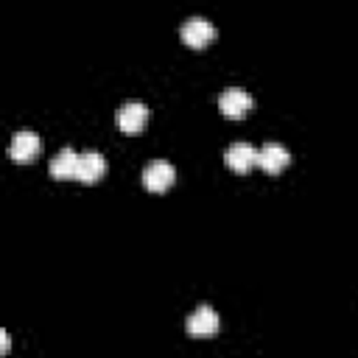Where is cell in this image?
I'll list each match as a JSON object with an SVG mask.
<instances>
[{"instance_id": "obj_6", "label": "cell", "mask_w": 358, "mask_h": 358, "mask_svg": "<svg viewBox=\"0 0 358 358\" xmlns=\"http://www.w3.org/2000/svg\"><path fill=\"white\" fill-rule=\"evenodd\" d=\"M145 123H148V109H145V103L129 101V103H123V106L117 109V129H120V131L137 134V131H143Z\"/></svg>"}, {"instance_id": "obj_9", "label": "cell", "mask_w": 358, "mask_h": 358, "mask_svg": "<svg viewBox=\"0 0 358 358\" xmlns=\"http://www.w3.org/2000/svg\"><path fill=\"white\" fill-rule=\"evenodd\" d=\"M103 173H106V159H103L98 151H87V154L78 157V171H76V179H78V182L95 185Z\"/></svg>"}, {"instance_id": "obj_4", "label": "cell", "mask_w": 358, "mask_h": 358, "mask_svg": "<svg viewBox=\"0 0 358 358\" xmlns=\"http://www.w3.org/2000/svg\"><path fill=\"white\" fill-rule=\"evenodd\" d=\"M187 333L190 336H196V338H207V336H213V333H218V327H221V322H218V313L210 308V305H199L190 316H187Z\"/></svg>"}, {"instance_id": "obj_8", "label": "cell", "mask_w": 358, "mask_h": 358, "mask_svg": "<svg viewBox=\"0 0 358 358\" xmlns=\"http://www.w3.org/2000/svg\"><path fill=\"white\" fill-rule=\"evenodd\" d=\"M39 154V137L34 131H17L8 145V157L14 162H31Z\"/></svg>"}, {"instance_id": "obj_11", "label": "cell", "mask_w": 358, "mask_h": 358, "mask_svg": "<svg viewBox=\"0 0 358 358\" xmlns=\"http://www.w3.org/2000/svg\"><path fill=\"white\" fill-rule=\"evenodd\" d=\"M0 350H3V355L11 350V338H8V333H6V330H0Z\"/></svg>"}, {"instance_id": "obj_10", "label": "cell", "mask_w": 358, "mask_h": 358, "mask_svg": "<svg viewBox=\"0 0 358 358\" xmlns=\"http://www.w3.org/2000/svg\"><path fill=\"white\" fill-rule=\"evenodd\" d=\"M78 157H81V154H76L73 148H62V151L50 159V165H48L50 176H53V179H76Z\"/></svg>"}, {"instance_id": "obj_3", "label": "cell", "mask_w": 358, "mask_h": 358, "mask_svg": "<svg viewBox=\"0 0 358 358\" xmlns=\"http://www.w3.org/2000/svg\"><path fill=\"white\" fill-rule=\"evenodd\" d=\"M173 179H176V171H173V165L165 162V159H154V162H148L145 171H143V185H145L151 193L168 190V187L173 185Z\"/></svg>"}, {"instance_id": "obj_7", "label": "cell", "mask_w": 358, "mask_h": 358, "mask_svg": "<svg viewBox=\"0 0 358 358\" xmlns=\"http://www.w3.org/2000/svg\"><path fill=\"white\" fill-rule=\"evenodd\" d=\"M227 165L235 171V173H249L255 165H257V148L252 143H232L224 154Z\"/></svg>"}, {"instance_id": "obj_2", "label": "cell", "mask_w": 358, "mask_h": 358, "mask_svg": "<svg viewBox=\"0 0 358 358\" xmlns=\"http://www.w3.org/2000/svg\"><path fill=\"white\" fill-rule=\"evenodd\" d=\"M213 39H215V28H213V22L204 20V17H190V20L182 25V42H185L187 48H193V50L207 48Z\"/></svg>"}, {"instance_id": "obj_5", "label": "cell", "mask_w": 358, "mask_h": 358, "mask_svg": "<svg viewBox=\"0 0 358 358\" xmlns=\"http://www.w3.org/2000/svg\"><path fill=\"white\" fill-rule=\"evenodd\" d=\"M288 162H291V154H288V148H285L282 143H266L263 148H257V165H260L268 176L285 171Z\"/></svg>"}, {"instance_id": "obj_1", "label": "cell", "mask_w": 358, "mask_h": 358, "mask_svg": "<svg viewBox=\"0 0 358 358\" xmlns=\"http://www.w3.org/2000/svg\"><path fill=\"white\" fill-rule=\"evenodd\" d=\"M252 106H255V98H252L246 90H241V87H229V90H224V92L218 95V109H221L224 117L238 120V117L249 115Z\"/></svg>"}]
</instances>
